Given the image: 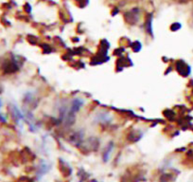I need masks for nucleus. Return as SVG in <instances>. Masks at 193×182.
<instances>
[{"label":"nucleus","instance_id":"obj_1","mask_svg":"<svg viewBox=\"0 0 193 182\" xmlns=\"http://www.w3.org/2000/svg\"><path fill=\"white\" fill-rule=\"evenodd\" d=\"M112 149H113V142L109 143V145L106 147L105 151L103 152V160H105V161H107V160H108L109 156H110V153H111Z\"/></svg>","mask_w":193,"mask_h":182},{"label":"nucleus","instance_id":"obj_2","mask_svg":"<svg viewBox=\"0 0 193 182\" xmlns=\"http://www.w3.org/2000/svg\"><path fill=\"white\" fill-rule=\"evenodd\" d=\"M181 24L180 23H178V22H176V23H173L172 25V30H173V31H176V30H178L179 29H181Z\"/></svg>","mask_w":193,"mask_h":182}]
</instances>
